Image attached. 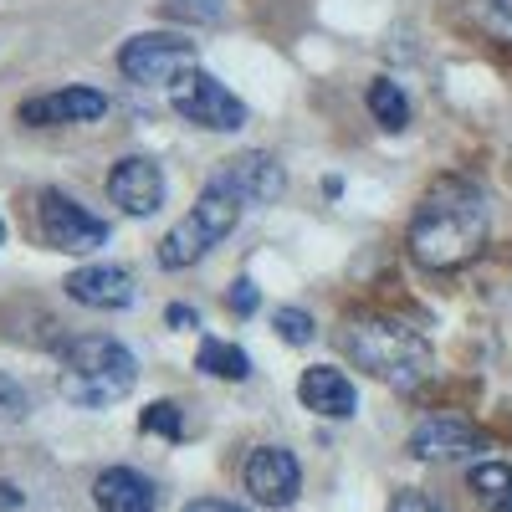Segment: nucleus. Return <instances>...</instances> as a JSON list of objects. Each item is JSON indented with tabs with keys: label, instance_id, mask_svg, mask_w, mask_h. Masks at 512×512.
I'll return each instance as SVG.
<instances>
[{
	"label": "nucleus",
	"instance_id": "nucleus-1",
	"mask_svg": "<svg viewBox=\"0 0 512 512\" xmlns=\"http://www.w3.org/2000/svg\"><path fill=\"white\" fill-rule=\"evenodd\" d=\"M487 195L466 180H436L410 216V256L431 272H456L487 246Z\"/></svg>",
	"mask_w": 512,
	"mask_h": 512
},
{
	"label": "nucleus",
	"instance_id": "nucleus-2",
	"mask_svg": "<svg viewBox=\"0 0 512 512\" xmlns=\"http://www.w3.org/2000/svg\"><path fill=\"white\" fill-rule=\"evenodd\" d=\"M338 344L344 354L379 384H390V390L410 395L420 390L425 379H431V344L400 318H384V313H359L344 323L338 333Z\"/></svg>",
	"mask_w": 512,
	"mask_h": 512
},
{
	"label": "nucleus",
	"instance_id": "nucleus-3",
	"mask_svg": "<svg viewBox=\"0 0 512 512\" xmlns=\"http://www.w3.org/2000/svg\"><path fill=\"white\" fill-rule=\"evenodd\" d=\"M134 384H139V359L118 338L82 333V338L62 344V374H57L62 400H72L82 410H103V405H118Z\"/></svg>",
	"mask_w": 512,
	"mask_h": 512
},
{
	"label": "nucleus",
	"instance_id": "nucleus-4",
	"mask_svg": "<svg viewBox=\"0 0 512 512\" xmlns=\"http://www.w3.org/2000/svg\"><path fill=\"white\" fill-rule=\"evenodd\" d=\"M241 210H246V205H241L236 195L205 185V195L195 200V210H185V216L164 231V241H159V267H164V272L195 267L200 256H210V251H216V246L236 231Z\"/></svg>",
	"mask_w": 512,
	"mask_h": 512
},
{
	"label": "nucleus",
	"instance_id": "nucleus-5",
	"mask_svg": "<svg viewBox=\"0 0 512 512\" xmlns=\"http://www.w3.org/2000/svg\"><path fill=\"white\" fill-rule=\"evenodd\" d=\"M169 108H175L190 128H205V134H236V128H246V103L221 77H210L200 67H185L169 82Z\"/></svg>",
	"mask_w": 512,
	"mask_h": 512
},
{
	"label": "nucleus",
	"instance_id": "nucleus-6",
	"mask_svg": "<svg viewBox=\"0 0 512 512\" xmlns=\"http://www.w3.org/2000/svg\"><path fill=\"white\" fill-rule=\"evenodd\" d=\"M185 67H195V41L180 31H139L123 41L118 52V72L134 82V88H169Z\"/></svg>",
	"mask_w": 512,
	"mask_h": 512
},
{
	"label": "nucleus",
	"instance_id": "nucleus-7",
	"mask_svg": "<svg viewBox=\"0 0 512 512\" xmlns=\"http://www.w3.org/2000/svg\"><path fill=\"white\" fill-rule=\"evenodd\" d=\"M36 221H41V241H47L52 251H67V256H88L108 241V221L88 216V210L62 190H41Z\"/></svg>",
	"mask_w": 512,
	"mask_h": 512
},
{
	"label": "nucleus",
	"instance_id": "nucleus-8",
	"mask_svg": "<svg viewBox=\"0 0 512 512\" xmlns=\"http://www.w3.org/2000/svg\"><path fill=\"white\" fill-rule=\"evenodd\" d=\"M205 185H216V190L236 195L246 210H262V205H277V195L287 190V175H282L277 154H267V149H246V154L221 159V169H216V175H210Z\"/></svg>",
	"mask_w": 512,
	"mask_h": 512
},
{
	"label": "nucleus",
	"instance_id": "nucleus-9",
	"mask_svg": "<svg viewBox=\"0 0 512 512\" xmlns=\"http://www.w3.org/2000/svg\"><path fill=\"white\" fill-rule=\"evenodd\" d=\"M164 190H169L164 169L149 154H128V159H118L108 169V200L123 210V216H134V221L154 216V210L164 205Z\"/></svg>",
	"mask_w": 512,
	"mask_h": 512
},
{
	"label": "nucleus",
	"instance_id": "nucleus-10",
	"mask_svg": "<svg viewBox=\"0 0 512 512\" xmlns=\"http://www.w3.org/2000/svg\"><path fill=\"white\" fill-rule=\"evenodd\" d=\"M246 492L262 502V507H292L297 492H303V466L287 446H256L246 456Z\"/></svg>",
	"mask_w": 512,
	"mask_h": 512
},
{
	"label": "nucleus",
	"instance_id": "nucleus-11",
	"mask_svg": "<svg viewBox=\"0 0 512 512\" xmlns=\"http://www.w3.org/2000/svg\"><path fill=\"white\" fill-rule=\"evenodd\" d=\"M477 451H487V436L461 415H425L410 431V456L420 461H466Z\"/></svg>",
	"mask_w": 512,
	"mask_h": 512
},
{
	"label": "nucleus",
	"instance_id": "nucleus-12",
	"mask_svg": "<svg viewBox=\"0 0 512 512\" xmlns=\"http://www.w3.org/2000/svg\"><path fill=\"white\" fill-rule=\"evenodd\" d=\"M108 113V93L98 88H57L21 103V123L26 128H62V123H98Z\"/></svg>",
	"mask_w": 512,
	"mask_h": 512
},
{
	"label": "nucleus",
	"instance_id": "nucleus-13",
	"mask_svg": "<svg viewBox=\"0 0 512 512\" xmlns=\"http://www.w3.org/2000/svg\"><path fill=\"white\" fill-rule=\"evenodd\" d=\"M297 400H303L313 415H323V420H349V415L359 410L354 379H349L344 369H333V364L303 369V379H297Z\"/></svg>",
	"mask_w": 512,
	"mask_h": 512
},
{
	"label": "nucleus",
	"instance_id": "nucleus-14",
	"mask_svg": "<svg viewBox=\"0 0 512 512\" xmlns=\"http://www.w3.org/2000/svg\"><path fill=\"white\" fill-rule=\"evenodd\" d=\"M67 297L82 308H128L134 303V277H128L123 267H77L67 282Z\"/></svg>",
	"mask_w": 512,
	"mask_h": 512
},
{
	"label": "nucleus",
	"instance_id": "nucleus-15",
	"mask_svg": "<svg viewBox=\"0 0 512 512\" xmlns=\"http://www.w3.org/2000/svg\"><path fill=\"white\" fill-rule=\"evenodd\" d=\"M93 502H98V512H159L154 482L139 477L134 466H108L93 482Z\"/></svg>",
	"mask_w": 512,
	"mask_h": 512
},
{
	"label": "nucleus",
	"instance_id": "nucleus-16",
	"mask_svg": "<svg viewBox=\"0 0 512 512\" xmlns=\"http://www.w3.org/2000/svg\"><path fill=\"white\" fill-rule=\"evenodd\" d=\"M466 487L487 512H512V466L507 461H477L466 472Z\"/></svg>",
	"mask_w": 512,
	"mask_h": 512
},
{
	"label": "nucleus",
	"instance_id": "nucleus-17",
	"mask_svg": "<svg viewBox=\"0 0 512 512\" xmlns=\"http://www.w3.org/2000/svg\"><path fill=\"white\" fill-rule=\"evenodd\" d=\"M195 369L216 374V379H251V354L226 344V338H200V354H195Z\"/></svg>",
	"mask_w": 512,
	"mask_h": 512
},
{
	"label": "nucleus",
	"instance_id": "nucleus-18",
	"mask_svg": "<svg viewBox=\"0 0 512 512\" xmlns=\"http://www.w3.org/2000/svg\"><path fill=\"white\" fill-rule=\"evenodd\" d=\"M364 103H369L374 123L390 128V134H400V128L410 123V103H405V93H400V82H390V77H374L369 93H364Z\"/></svg>",
	"mask_w": 512,
	"mask_h": 512
},
{
	"label": "nucleus",
	"instance_id": "nucleus-19",
	"mask_svg": "<svg viewBox=\"0 0 512 512\" xmlns=\"http://www.w3.org/2000/svg\"><path fill=\"white\" fill-rule=\"evenodd\" d=\"M139 425H144L149 436H164V441H180V436H185V420H180V405H175V400H159V405H149Z\"/></svg>",
	"mask_w": 512,
	"mask_h": 512
},
{
	"label": "nucleus",
	"instance_id": "nucleus-20",
	"mask_svg": "<svg viewBox=\"0 0 512 512\" xmlns=\"http://www.w3.org/2000/svg\"><path fill=\"white\" fill-rule=\"evenodd\" d=\"M164 11L180 21H195V26H216L226 16V0H164Z\"/></svg>",
	"mask_w": 512,
	"mask_h": 512
},
{
	"label": "nucleus",
	"instance_id": "nucleus-21",
	"mask_svg": "<svg viewBox=\"0 0 512 512\" xmlns=\"http://www.w3.org/2000/svg\"><path fill=\"white\" fill-rule=\"evenodd\" d=\"M272 328L282 333V344H292V349H303V344H313V318H308L303 308H277Z\"/></svg>",
	"mask_w": 512,
	"mask_h": 512
},
{
	"label": "nucleus",
	"instance_id": "nucleus-22",
	"mask_svg": "<svg viewBox=\"0 0 512 512\" xmlns=\"http://www.w3.org/2000/svg\"><path fill=\"white\" fill-rule=\"evenodd\" d=\"M31 415V395H26V384L11 379L6 369H0V420H26Z\"/></svg>",
	"mask_w": 512,
	"mask_h": 512
},
{
	"label": "nucleus",
	"instance_id": "nucleus-23",
	"mask_svg": "<svg viewBox=\"0 0 512 512\" xmlns=\"http://www.w3.org/2000/svg\"><path fill=\"white\" fill-rule=\"evenodd\" d=\"M256 303H262L256 282H251V277H236V282H231V292H226V308H231L236 318H251V313H256Z\"/></svg>",
	"mask_w": 512,
	"mask_h": 512
},
{
	"label": "nucleus",
	"instance_id": "nucleus-24",
	"mask_svg": "<svg viewBox=\"0 0 512 512\" xmlns=\"http://www.w3.org/2000/svg\"><path fill=\"white\" fill-rule=\"evenodd\" d=\"M390 512H446L436 497H425V492H400L395 502H390Z\"/></svg>",
	"mask_w": 512,
	"mask_h": 512
},
{
	"label": "nucleus",
	"instance_id": "nucleus-25",
	"mask_svg": "<svg viewBox=\"0 0 512 512\" xmlns=\"http://www.w3.org/2000/svg\"><path fill=\"white\" fill-rule=\"evenodd\" d=\"M164 323H169V328H200V313L185 308V303H175V308L164 313Z\"/></svg>",
	"mask_w": 512,
	"mask_h": 512
},
{
	"label": "nucleus",
	"instance_id": "nucleus-26",
	"mask_svg": "<svg viewBox=\"0 0 512 512\" xmlns=\"http://www.w3.org/2000/svg\"><path fill=\"white\" fill-rule=\"evenodd\" d=\"M185 512H251V507H241V502H221V497H200V502H190Z\"/></svg>",
	"mask_w": 512,
	"mask_h": 512
},
{
	"label": "nucleus",
	"instance_id": "nucleus-27",
	"mask_svg": "<svg viewBox=\"0 0 512 512\" xmlns=\"http://www.w3.org/2000/svg\"><path fill=\"white\" fill-rule=\"evenodd\" d=\"M0 507H6V512H16V507H21V497H16V487H11V482H0Z\"/></svg>",
	"mask_w": 512,
	"mask_h": 512
},
{
	"label": "nucleus",
	"instance_id": "nucleus-28",
	"mask_svg": "<svg viewBox=\"0 0 512 512\" xmlns=\"http://www.w3.org/2000/svg\"><path fill=\"white\" fill-rule=\"evenodd\" d=\"M497 11H502V16L512 21V0H497Z\"/></svg>",
	"mask_w": 512,
	"mask_h": 512
},
{
	"label": "nucleus",
	"instance_id": "nucleus-29",
	"mask_svg": "<svg viewBox=\"0 0 512 512\" xmlns=\"http://www.w3.org/2000/svg\"><path fill=\"white\" fill-rule=\"evenodd\" d=\"M0 246H6V221H0Z\"/></svg>",
	"mask_w": 512,
	"mask_h": 512
}]
</instances>
